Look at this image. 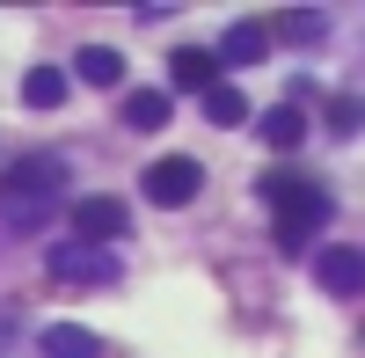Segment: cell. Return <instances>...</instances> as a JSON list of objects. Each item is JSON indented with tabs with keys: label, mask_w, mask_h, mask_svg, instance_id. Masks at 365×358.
I'll list each match as a JSON object with an SVG mask.
<instances>
[{
	"label": "cell",
	"mask_w": 365,
	"mask_h": 358,
	"mask_svg": "<svg viewBox=\"0 0 365 358\" xmlns=\"http://www.w3.org/2000/svg\"><path fill=\"white\" fill-rule=\"evenodd\" d=\"M278 29H285V44H314V37H322V15H314V8H292Z\"/></svg>",
	"instance_id": "cell-15"
},
{
	"label": "cell",
	"mask_w": 365,
	"mask_h": 358,
	"mask_svg": "<svg viewBox=\"0 0 365 358\" xmlns=\"http://www.w3.org/2000/svg\"><path fill=\"white\" fill-rule=\"evenodd\" d=\"M263 139L278 146V154H292V146L307 139V110H299V103H278V110L263 117Z\"/></svg>",
	"instance_id": "cell-11"
},
{
	"label": "cell",
	"mask_w": 365,
	"mask_h": 358,
	"mask_svg": "<svg viewBox=\"0 0 365 358\" xmlns=\"http://www.w3.org/2000/svg\"><path fill=\"white\" fill-rule=\"evenodd\" d=\"M125 125L132 132H161L168 125V88H139V96L125 103Z\"/></svg>",
	"instance_id": "cell-13"
},
{
	"label": "cell",
	"mask_w": 365,
	"mask_h": 358,
	"mask_svg": "<svg viewBox=\"0 0 365 358\" xmlns=\"http://www.w3.org/2000/svg\"><path fill=\"white\" fill-rule=\"evenodd\" d=\"M314 278H322V292H336V300H358V285H365V256L344 242V249H322L314 256Z\"/></svg>",
	"instance_id": "cell-6"
},
{
	"label": "cell",
	"mask_w": 365,
	"mask_h": 358,
	"mask_svg": "<svg viewBox=\"0 0 365 358\" xmlns=\"http://www.w3.org/2000/svg\"><path fill=\"white\" fill-rule=\"evenodd\" d=\"M263 51H270V29H263V22H234L227 37H220V51H212V58H220V66H256Z\"/></svg>",
	"instance_id": "cell-9"
},
{
	"label": "cell",
	"mask_w": 365,
	"mask_h": 358,
	"mask_svg": "<svg viewBox=\"0 0 365 358\" xmlns=\"http://www.w3.org/2000/svg\"><path fill=\"white\" fill-rule=\"evenodd\" d=\"M168 81L190 88V96H212V88H220V58H212L205 44H182V51L168 58Z\"/></svg>",
	"instance_id": "cell-7"
},
{
	"label": "cell",
	"mask_w": 365,
	"mask_h": 358,
	"mask_svg": "<svg viewBox=\"0 0 365 358\" xmlns=\"http://www.w3.org/2000/svg\"><path fill=\"white\" fill-rule=\"evenodd\" d=\"M329 132H336V139H351V132H358V103H351V96L329 103Z\"/></svg>",
	"instance_id": "cell-16"
},
{
	"label": "cell",
	"mask_w": 365,
	"mask_h": 358,
	"mask_svg": "<svg viewBox=\"0 0 365 358\" xmlns=\"http://www.w3.org/2000/svg\"><path fill=\"white\" fill-rule=\"evenodd\" d=\"M37 344H44V358H110V344L96 329H81V322H51Z\"/></svg>",
	"instance_id": "cell-8"
},
{
	"label": "cell",
	"mask_w": 365,
	"mask_h": 358,
	"mask_svg": "<svg viewBox=\"0 0 365 358\" xmlns=\"http://www.w3.org/2000/svg\"><path fill=\"white\" fill-rule=\"evenodd\" d=\"M125 227H132L125 198H81V205H73V242H88V249L125 242Z\"/></svg>",
	"instance_id": "cell-3"
},
{
	"label": "cell",
	"mask_w": 365,
	"mask_h": 358,
	"mask_svg": "<svg viewBox=\"0 0 365 358\" xmlns=\"http://www.w3.org/2000/svg\"><path fill=\"white\" fill-rule=\"evenodd\" d=\"M263 198L278 205V220H270V234H278V249L299 256L322 234V220L336 213V198H329L322 183H299V175H263Z\"/></svg>",
	"instance_id": "cell-2"
},
{
	"label": "cell",
	"mask_w": 365,
	"mask_h": 358,
	"mask_svg": "<svg viewBox=\"0 0 365 358\" xmlns=\"http://www.w3.org/2000/svg\"><path fill=\"white\" fill-rule=\"evenodd\" d=\"M205 117H212V125H220V132H234V125H249V103H241L234 88L220 81V88H212V96H205Z\"/></svg>",
	"instance_id": "cell-14"
},
{
	"label": "cell",
	"mask_w": 365,
	"mask_h": 358,
	"mask_svg": "<svg viewBox=\"0 0 365 358\" xmlns=\"http://www.w3.org/2000/svg\"><path fill=\"white\" fill-rule=\"evenodd\" d=\"M22 103L29 110H58V103H66V73H58V66H29L22 73Z\"/></svg>",
	"instance_id": "cell-12"
},
{
	"label": "cell",
	"mask_w": 365,
	"mask_h": 358,
	"mask_svg": "<svg viewBox=\"0 0 365 358\" xmlns=\"http://www.w3.org/2000/svg\"><path fill=\"white\" fill-rule=\"evenodd\" d=\"M73 73H81L88 88H117V81H125V51H117V44H88V51L73 58Z\"/></svg>",
	"instance_id": "cell-10"
},
{
	"label": "cell",
	"mask_w": 365,
	"mask_h": 358,
	"mask_svg": "<svg viewBox=\"0 0 365 358\" xmlns=\"http://www.w3.org/2000/svg\"><path fill=\"white\" fill-rule=\"evenodd\" d=\"M58 198H66V161L58 154H15L0 168V213H8V227H44Z\"/></svg>",
	"instance_id": "cell-1"
},
{
	"label": "cell",
	"mask_w": 365,
	"mask_h": 358,
	"mask_svg": "<svg viewBox=\"0 0 365 358\" xmlns=\"http://www.w3.org/2000/svg\"><path fill=\"white\" fill-rule=\"evenodd\" d=\"M51 278H66V285H103V278H117V256H110V249H88V242H58V249H51Z\"/></svg>",
	"instance_id": "cell-4"
},
{
	"label": "cell",
	"mask_w": 365,
	"mask_h": 358,
	"mask_svg": "<svg viewBox=\"0 0 365 358\" xmlns=\"http://www.w3.org/2000/svg\"><path fill=\"white\" fill-rule=\"evenodd\" d=\"M197 190H205V168L182 161V154H168V161L146 168V198H154V205H190Z\"/></svg>",
	"instance_id": "cell-5"
}]
</instances>
